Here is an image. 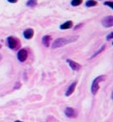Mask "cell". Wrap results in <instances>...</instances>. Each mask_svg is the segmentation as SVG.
<instances>
[{"mask_svg":"<svg viewBox=\"0 0 113 122\" xmlns=\"http://www.w3.org/2000/svg\"><path fill=\"white\" fill-rule=\"evenodd\" d=\"M1 59H2V56H1V55H0V60H1Z\"/></svg>","mask_w":113,"mask_h":122,"instance_id":"44dd1931","label":"cell"},{"mask_svg":"<svg viewBox=\"0 0 113 122\" xmlns=\"http://www.w3.org/2000/svg\"><path fill=\"white\" fill-rule=\"evenodd\" d=\"M7 45L10 49L15 50L19 46V41L17 38H15L13 36H10V37L7 38Z\"/></svg>","mask_w":113,"mask_h":122,"instance_id":"3957f363","label":"cell"},{"mask_svg":"<svg viewBox=\"0 0 113 122\" xmlns=\"http://www.w3.org/2000/svg\"><path fill=\"white\" fill-rule=\"evenodd\" d=\"M106 79V75H100L98 76L97 78L94 79L93 83H92V86H91V91L93 94H97L98 90L100 88V83L102 81H104Z\"/></svg>","mask_w":113,"mask_h":122,"instance_id":"7a4b0ae2","label":"cell"},{"mask_svg":"<svg viewBox=\"0 0 113 122\" xmlns=\"http://www.w3.org/2000/svg\"><path fill=\"white\" fill-rule=\"evenodd\" d=\"M34 36V30L32 28H28L23 32V37L26 40H31Z\"/></svg>","mask_w":113,"mask_h":122,"instance_id":"52a82bcc","label":"cell"},{"mask_svg":"<svg viewBox=\"0 0 113 122\" xmlns=\"http://www.w3.org/2000/svg\"><path fill=\"white\" fill-rule=\"evenodd\" d=\"M82 2H83V0H72V1H71V5L73 7H76V6H79Z\"/></svg>","mask_w":113,"mask_h":122,"instance_id":"5bb4252c","label":"cell"},{"mask_svg":"<svg viewBox=\"0 0 113 122\" xmlns=\"http://www.w3.org/2000/svg\"><path fill=\"white\" fill-rule=\"evenodd\" d=\"M79 37L78 36H68V37H64V38H59V39H56L53 43H52V48L53 49H56V48H59V47H63L69 43H72V42H74L77 41Z\"/></svg>","mask_w":113,"mask_h":122,"instance_id":"6da1fadb","label":"cell"},{"mask_svg":"<svg viewBox=\"0 0 113 122\" xmlns=\"http://www.w3.org/2000/svg\"><path fill=\"white\" fill-rule=\"evenodd\" d=\"M67 63L69 64V66H71V68H72L73 70H74V71H78V70L81 69V66H80L78 63H76V62H74V61H73L72 59H68V60H67Z\"/></svg>","mask_w":113,"mask_h":122,"instance_id":"8992f818","label":"cell"},{"mask_svg":"<svg viewBox=\"0 0 113 122\" xmlns=\"http://www.w3.org/2000/svg\"><path fill=\"white\" fill-rule=\"evenodd\" d=\"M64 113H65V115L67 117H70V118L75 117V115H76V112H75L74 109H73V108H66Z\"/></svg>","mask_w":113,"mask_h":122,"instance_id":"9c48e42d","label":"cell"},{"mask_svg":"<svg viewBox=\"0 0 113 122\" xmlns=\"http://www.w3.org/2000/svg\"><path fill=\"white\" fill-rule=\"evenodd\" d=\"M76 85H77V82L74 81V82H73V83L69 86V87H68V89H67V91H66V96H70V95H72V94L73 93V91H74V89H75Z\"/></svg>","mask_w":113,"mask_h":122,"instance_id":"ba28073f","label":"cell"},{"mask_svg":"<svg viewBox=\"0 0 113 122\" xmlns=\"http://www.w3.org/2000/svg\"><path fill=\"white\" fill-rule=\"evenodd\" d=\"M0 48H1V44H0Z\"/></svg>","mask_w":113,"mask_h":122,"instance_id":"7402d4cb","label":"cell"},{"mask_svg":"<svg viewBox=\"0 0 113 122\" xmlns=\"http://www.w3.org/2000/svg\"><path fill=\"white\" fill-rule=\"evenodd\" d=\"M8 1H9L10 3H17V0H8Z\"/></svg>","mask_w":113,"mask_h":122,"instance_id":"ffe728a7","label":"cell"},{"mask_svg":"<svg viewBox=\"0 0 113 122\" xmlns=\"http://www.w3.org/2000/svg\"><path fill=\"white\" fill-rule=\"evenodd\" d=\"M27 57H28V52H27L26 49L22 48V49H20V50L17 52V60L19 61L20 63L25 62L26 59H27Z\"/></svg>","mask_w":113,"mask_h":122,"instance_id":"277c9868","label":"cell"},{"mask_svg":"<svg viewBox=\"0 0 113 122\" xmlns=\"http://www.w3.org/2000/svg\"><path fill=\"white\" fill-rule=\"evenodd\" d=\"M38 4V0H28L26 2V6L30 8H35Z\"/></svg>","mask_w":113,"mask_h":122,"instance_id":"7c38bea8","label":"cell"},{"mask_svg":"<svg viewBox=\"0 0 113 122\" xmlns=\"http://www.w3.org/2000/svg\"><path fill=\"white\" fill-rule=\"evenodd\" d=\"M97 1H95V0H87L86 1V3H85V5H86V7H88V8H90V7H94V6H97Z\"/></svg>","mask_w":113,"mask_h":122,"instance_id":"4fadbf2b","label":"cell"},{"mask_svg":"<svg viewBox=\"0 0 113 122\" xmlns=\"http://www.w3.org/2000/svg\"><path fill=\"white\" fill-rule=\"evenodd\" d=\"M102 24L105 28H110L113 26V16L112 15H107L102 20Z\"/></svg>","mask_w":113,"mask_h":122,"instance_id":"5b68a950","label":"cell"},{"mask_svg":"<svg viewBox=\"0 0 113 122\" xmlns=\"http://www.w3.org/2000/svg\"><path fill=\"white\" fill-rule=\"evenodd\" d=\"M50 41H51V37H50V36H44V37L42 38V43H43L45 47H49Z\"/></svg>","mask_w":113,"mask_h":122,"instance_id":"8fae6325","label":"cell"},{"mask_svg":"<svg viewBox=\"0 0 113 122\" xmlns=\"http://www.w3.org/2000/svg\"><path fill=\"white\" fill-rule=\"evenodd\" d=\"M73 26V22L72 20H68V21H66V22H64L63 24L60 25V29H62V30H68V29H71Z\"/></svg>","mask_w":113,"mask_h":122,"instance_id":"30bf717a","label":"cell"},{"mask_svg":"<svg viewBox=\"0 0 113 122\" xmlns=\"http://www.w3.org/2000/svg\"><path fill=\"white\" fill-rule=\"evenodd\" d=\"M82 25H83L82 23H79V25H77V26H75V27H74L73 29H74V30H76V29H78V28H80V27H81Z\"/></svg>","mask_w":113,"mask_h":122,"instance_id":"ac0fdd59","label":"cell"},{"mask_svg":"<svg viewBox=\"0 0 113 122\" xmlns=\"http://www.w3.org/2000/svg\"><path fill=\"white\" fill-rule=\"evenodd\" d=\"M19 87H20V83H17L15 88H19Z\"/></svg>","mask_w":113,"mask_h":122,"instance_id":"d6986e66","label":"cell"},{"mask_svg":"<svg viewBox=\"0 0 113 122\" xmlns=\"http://www.w3.org/2000/svg\"><path fill=\"white\" fill-rule=\"evenodd\" d=\"M112 36H113V33L110 32V33L106 36V40H107V41H111V40H112Z\"/></svg>","mask_w":113,"mask_h":122,"instance_id":"e0dca14e","label":"cell"},{"mask_svg":"<svg viewBox=\"0 0 113 122\" xmlns=\"http://www.w3.org/2000/svg\"><path fill=\"white\" fill-rule=\"evenodd\" d=\"M104 5H105V6H108L110 9H113V2H112V1H107V2H104Z\"/></svg>","mask_w":113,"mask_h":122,"instance_id":"2e32d148","label":"cell"},{"mask_svg":"<svg viewBox=\"0 0 113 122\" xmlns=\"http://www.w3.org/2000/svg\"><path fill=\"white\" fill-rule=\"evenodd\" d=\"M104 49H105V45H102V46L101 47V49H99V50H98L96 53H94V55H92V56L90 57V59H92V58H95V57H96V56H98L100 53H102V52Z\"/></svg>","mask_w":113,"mask_h":122,"instance_id":"9a60e30c","label":"cell"}]
</instances>
